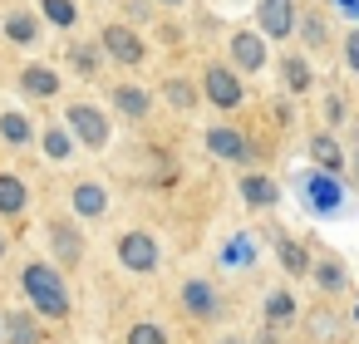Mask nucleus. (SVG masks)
<instances>
[{"label":"nucleus","mask_w":359,"mask_h":344,"mask_svg":"<svg viewBox=\"0 0 359 344\" xmlns=\"http://www.w3.org/2000/svg\"><path fill=\"white\" fill-rule=\"evenodd\" d=\"M25 290H30V300H35L40 315H50V319L69 315V295H65V285H60V275L50 266H30L25 270Z\"/></svg>","instance_id":"1"},{"label":"nucleus","mask_w":359,"mask_h":344,"mask_svg":"<svg viewBox=\"0 0 359 344\" xmlns=\"http://www.w3.org/2000/svg\"><path fill=\"white\" fill-rule=\"evenodd\" d=\"M69 123H74V133H79L89 148H104V143H109V123H104V113H99V109L74 104V109H69Z\"/></svg>","instance_id":"2"},{"label":"nucleus","mask_w":359,"mask_h":344,"mask_svg":"<svg viewBox=\"0 0 359 344\" xmlns=\"http://www.w3.org/2000/svg\"><path fill=\"white\" fill-rule=\"evenodd\" d=\"M118 261H123L128 270H153V266H158V246H153V236H143V231L123 236V241H118Z\"/></svg>","instance_id":"3"},{"label":"nucleus","mask_w":359,"mask_h":344,"mask_svg":"<svg viewBox=\"0 0 359 344\" xmlns=\"http://www.w3.org/2000/svg\"><path fill=\"white\" fill-rule=\"evenodd\" d=\"M207 99H212V104H222V109H236V104L246 99V89L236 84V74H231V69H222V64H217V69H207Z\"/></svg>","instance_id":"4"},{"label":"nucleus","mask_w":359,"mask_h":344,"mask_svg":"<svg viewBox=\"0 0 359 344\" xmlns=\"http://www.w3.org/2000/svg\"><path fill=\"white\" fill-rule=\"evenodd\" d=\"M290 25H295V0H261V30L266 35L285 40Z\"/></svg>","instance_id":"5"},{"label":"nucleus","mask_w":359,"mask_h":344,"mask_svg":"<svg viewBox=\"0 0 359 344\" xmlns=\"http://www.w3.org/2000/svg\"><path fill=\"white\" fill-rule=\"evenodd\" d=\"M305 192H310V207H315V212H339V202H344L339 182H334V177H325V172L305 177Z\"/></svg>","instance_id":"6"},{"label":"nucleus","mask_w":359,"mask_h":344,"mask_svg":"<svg viewBox=\"0 0 359 344\" xmlns=\"http://www.w3.org/2000/svg\"><path fill=\"white\" fill-rule=\"evenodd\" d=\"M104 45H109V55H114L118 64H138V60H143V45H138V35H133V30H123V25L104 30Z\"/></svg>","instance_id":"7"},{"label":"nucleus","mask_w":359,"mask_h":344,"mask_svg":"<svg viewBox=\"0 0 359 344\" xmlns=\"http://www.w3.org/2000/svg\"><path fill=\"white\" fill-rule=\"evenodd\" d=\"M207 153H222V158H236V163H246V158H251L246 138H241V133H231V128H212V133H207Z\"/></svg>","instance_id":"8"},{"label":"nucleus","mask_w":359,"mask_h":344,"mask_svg":"<svg viewBox=\"0 0 359 344\" xmlns=\"http://www.w3.org/2000/svg\"><path fill=\"white\" fill-rule=\"evenodd\" d=\"M231 60H236V64L251 74V69H261L266 50H261V40H256V35H236V40H231Z\"/></svg>","instance_id":"9"},{"label":"nucleus","mask_w":359,"mask_h":344,"mask_svg":"<svg viewBox=\"0 0 359 344\" xmlns=\"http://www.w3.org/2000/svg\"><path fill=\"white\" fill-rule=\"evenodd\" d=\"M20 89H25V94H35V99H50V94L60 89V79H55V69H40V64H30V69L20 74Z\"/></svg>","instance_id":"10"},{"label":"nucleus","mask_w":359,"mask_h":344,"mask_svg":"<svg viewBox=\"0 0 359 344\" xmlns=\"http://www.w3.org/2000/svg\"><path fill=\"white\" fill-rule=\"evenodd\" d=\"M241 197H246V207H271L280 192L271 177H241Z\"/></svg>","instance_id":"11"},{"label":"nucleus","mask_w":359,"mask_h":344,"mask_svg":"<svg viewBox=\"0 0 359 344\" xmlns=\"http://www.w3.org/2000/svg\"><path fill=\"white\" fill-rule=\"evenodd\" d=\"M74 207H79L84 216H104L109 197H104V187H99V182H84V187H74Z\"/></svg>","instance_id":"12"},{"label":"nucleus","mask_w":359,"mask_h":344,"mask_svg":"<svg viewBox=\"0 0 359 344\" xmlns=\"http://www.w3.org/2000/svg\"><path fill=\"white\" fill-rule=\"evenodd\" d=\"M50 236H55L60 261H65V266H74V261H79V231H74V226H65V221H55V226H50Z\"/></svg>","instance_id":"13"},{"label":"nucleus","mask_w":359,"mask_h":344,"mask_svg":"<svg viewBox=\"0 0 359 344\" xmlns=\"http://www.w3.org/2000/svg\"><path fill=\"white\" fill-rule=\"evenodd\" d=\"M182 300H187L192 315H212V310H217V295H212L202 280H187V285H182Z\"/></svg>","instance_id":"14"},{"label":"nucleus","mask_w":359,"mask_h":344,"mask_svg":"<svg viewBox=\"0 0 359 344\" xmlns=\"http://www.w3.org/2000/svg\"><path fill=\"white\" fill-rule=\"evenodd\" d=\"M0 212H6V216L25 212V182L20 177H0Z\"/></svg>","instance_id":"15"},{"label":"nucleus","mask_w":359,"mask_h":344,"mask_svg":"<svg viewBox=\"0 0 359 344\" xmlns=\"http://www.w3.org/2000/svg\"><path fill=\"white\" fill-rule=\"evenodd\" d=\"M280 79H285V89H290V94H305V89H310V64L290 55V60L280 64Z\"/></svg>","instance_id":"16"},{"label":"nucleus","mask_w":359,"mask_h":344,"mask_svg":"<svg viewBox=\"0 0 359 344\" xmlns=\"http://www.w3.org/2000/svg\"><path fill=\"white\" fill-rule=\"evenodd\" d=\"M114 104H118L128 118H143V113H148V94H143V89H118Z\"/></svg>","instance_id":"17"},{"label":"nucleus","mask_w":359,"mask_h":344,"mask_svg":"<svg viewBox=\"0 0 359 344\" xmlns=\"http://www.w3.org/2000/svg\"><path fill=\"white\" fill-rule=\"evenodd\" d=\"M310 153H315V163H320L325 172H334V167H339V143H334V138H325V133H320V138L310 143Z\"/></svg>","instance_id":"18"},{"label":"nucleus","mask_w":359,"mask_h":344,"mask_svg":"<svg viewBox=\"0 0 359 344\" xmlns=\"http://www.w3.org/2000/svg\"><path fill=\"white\" fill-rule=\"evenodd\" d=\"M6 35H11L15 45H30V40H35V20H30V15H11V20H6Z\"/></svg>","instance_id":"19"},{"label":"nucleus","mask_w":359,"mask_h":344,"mask_svg":"<svg viewBox=\"0 0 359 344\" xmlns=\"http://www.w3.org/2000/svg\"><path fill=\"white\" fill-rule=\"evenodd\" d=\"M69 60H74L79 74H94V69H99V50H94V45H69Z\"/></svg>","instance_id":"20"},{"label":"nucleus","mask_w":359,"mask_h":344,"mask_svg":"<svg viewBox=\"0 0 359 344\" xmlns=\"http://www.w3.org/2000/svg\"><path fill=\"white\" fill-rule=\"evenodd\" d=\"M290 315H295V300H290V295H271V300H266V319H271V324H285Z\"/></svg>","instance_id":"21"},{"label":"nucleus","mask_w":359,"mask_h":344,"mask_svg":"<svg viewBox=\"0 0 359 344\" xmlns=\"http://www.w3.org/2000/svg\"><path fill=\"white\" fill-rule=\"evenodd\" d=\"M11 344H35V319L30 315H11Z\"/></svg>","instance_id":"22"},{"label":"nucleus","mask_w":359,"mask_h":344,"mask_svg":"<svg viewBox=\"0 0 359 344\" xmlns=\"http://www.w3.org/2000/svg\"><path fill=\"white\" fill-rule=\"evenodd\" d=\"M0 133H6L11 143H25V138H30V123H25L20 113H6V118H0Z\"/></svg>","instance_id":"23"},{"label":"nucleus","mask_w":359,"mask_h":344,"mask_svg":"<svg viewBox=\"0 0 359 344\" xmlns=\"http://www.w3.org/2000/svg\"><path fill=\"white\" fill-rule=\"evenodd\" d=\"M315 280H320V285H325V290H344V270H339V266H334V261H330V266H325V261H320V266H315Z\"/></svg>","instance_id":"24"},{"label":"nucleus","mask_w":359,"mask_h":344,"mask_svg":"<svg viewBox=\"0 0 359 344\" xmlns=\"http://www.w3.org/2000/svg\"><path fill=\"white\" fill-rule=\"evenodd\" d=\"M128 344H168V334L158 324H133L128 329Z\"/></svg>","instance_id":"25"},{"label":"nucleus","mask_w":359,"mask_h":344,"mask_svg":"<svg viewBox=\"0 0 359 344\" xmlns=\"http://www.w3.org/2000/svg\"><path fill=\"white\" fill-rule=\"evenodd\" d=\"M45 15L55 25H74V6H69V0H45Z\"/></svg>","instance_id":"26"},{"label":"nucleus","mask_w":359,"mask_h":344,"mask_svg":"<svg viewBox=\"0 0 359 344\" xmlns=\"http://www.w3.org/2000/svg\"><path fill=\"white\" fill-rule=\"evenodd\" d=\"M45 158H69V138H65L60 128L45 133Z\"/></svg>","instance_id":"27"},{"label":"nucleus","mask_w":359,"mask_h":344,"mask_svg":"<svg viewBox=\"0 0 359 344\" xmlns=\"http://www.w3.org/2000/svg\"><path fill=\"white\" fill-rule=\"evenodd\" d=\"M168 99H172L177 109H192V99H197V94H192V89H187L182 79H172V84H168Z\"/></svg>","instance_id":"28"},{"label":"nucleus","mask_w":359,"mask_h":344,"mask_svg":"<svg viewBox=\"0 0 359 344\" xmlns=\"http://www.w3.org/2000/svg\"><path fill=\"white\" fill-rule=\"evenodd\" d=\"M251 256H256V251H251V241H246V236H236V241H231V251H226V261H231V266H241V261L251 266Z\"/></svg>","instance_id":"29"},{"label":"nucleus","mask_w":359,"mask_h":344,"mask_svg":"<svg viewBox=\"0 0 359 344\" xmlns=\"http://www.w3.org/2000/svg\"><path fill=\"white\" fill-rule=\"evenodd\" d=\"M280 261H285L290 270H305V251H300L295 241H280Z\"/></svg>","instance_id":"30"},{"label":"nucleus","mask_w":359,"mask_h":344,"mask_svg":"<svg viewBox=\"0 0 359 344\" xmlns=\"http://www.w3.org/2000/svg\"><path fill=\"white\" fill-rule=\"evenodd\" d=\"M305 45H315V50L325 45V25L320 20H305Z\"/></svg>","instance_id":"31"},{"label":"nucleus","mask_w":359,"mask_h":344,"mask_svg":"<svg viewBox=\"0 0 359 344\" xmlns=\"http://www.w3.org/2000/svg\"><path fill=\"white\" fill-rule=\"evenodd\" d=\"M344 55H349V69H359V35H349V50Z\"/></svg>","instance_id":"32"},{"label":"nucleus","mask_w":359,"mask_h":344,"mask_svg":"<svg viewBox=\"0 0 359 344\" xmlns=\"http://www.w3.org/2000/svg\"><path fill=\"white\" fill-rule=\"evenodd\" d=\"M339 11H344V15H354V20H359V0H339Z\"/></svg>","instance_id":"33"},{"label":"nucleus","mask_w":359,"mask_h":344,"mask_svg":"<svg viewBox=\"0 0 359 344\" xmlns=\"http://www.w3.org/2000/svg\"><path fill=\"white\" fill-rule=\"evenodd\" d=\"M226 344H241V339H226Z\"/></svg>","instance_id":"34"},{"label":"nucleus","mask_w":359,"mask_h":344,"mask_svg":"<svg viewBox=\"0 0 359 344\" xmlns=\"http://www.w3.org/2000/svg\"><path fill=\"white\" fill-rule=\"evenodd\" d=\"M0 251H6V241H0Z\"/></svg>","instance_id":"35"},{"label":"nucleus","mask_w":359,"mask_h":344,"mask_svg":"<svg viewBox=\"0 0 359 344\" xmlns=\"http://www.w3.org/2000/svg\"><path fill=\"white\" fill-rule=\"evenodd\" d=\"M354 167H359V158H354Z\"/></svg>","instance_id":"36"}]
</instances>
